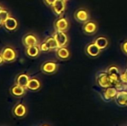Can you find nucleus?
I'll return each mask as SVG.
<instances>
[{"label": "nucleus", "mask_w": 127, "mask_h": 126, "mask_svg": "<svg viewBox=\"0 0 127 126\" xmlns=\"http://www.w3.org/2000/svg\"><path fill=\"white\" fill-rule=\"evenodd\" d=\"M96 80L97 84L103 88H107L110 86H113L110 76L107 71L99 72L96 76Z\"/></svg>", "instance_id": "1"}, {"label": "nucleus", "mask_w": 127, "mask_h": 126, "mask_svg": "<svg viewBox=\"0 0 127 126\" xmlns=\"http://www.w3.org/2000/svg\"><path fill=\"white\" fill-rule=\"evenodd\" d=\"M107 73L109 74L110 79L112 80L113 86H116L118 85L121 80V74L119 71V68L115 65H112L107 69Z\"/></svg>", "instance_id": "2"}, {"label": "nucleus", "mask_w": 127, "mask_h": 126, "mask_svg": "<svg viewBox=\"0 0 127 126\" xmlns=\"http://www.w3.org/2000/svg\"><path fill=\"white\" fill-rule=\"evenodd\" d=\"M53 36L57 42V44L60 48L61 47H65V45L68 44V38L66 33L64 31H57L56 30L54 33L53 34Z\"/></svg>", "instance_id": "3"}, {"label": "nucleus", "mask_w": 127, "mask_h": 126, "mask_svg": "<svg viewBox=\"0 0 127 126\" xmlns=\"http://www.w3.org/2000/svg\"><path fill=\"white\" fill-rule=\"evenodd\" d=\"M69 27V22L67 19L64 17H60L57 19L54 22V28L57 31L65 32Z\"/></svg>", "instance_id": "4"}, {"label": "nucleus", "mask_w": 127, "mask_h": 126, "mask_svg": "<svg viewBox=\"0 0 127 126\" xmlns=\"http://www.w3.org/2000/svg\"><path fill=\"white\" fill-rule=\"evenodd\" d=\"M74 18L80 22H86L89 20V13L87 10L84 8H80L74 13Z\"/></svg>", "instance_id": "5"}, {"label": "nucleus", "mask_w": 127, "mask_h": 126, "mask_svg": "<svg viewBox=\"0 0 127 126\" xmlns=\"http://www.w3.org/2000/svg\"><path fill=\"white\" fill-rule=\"evenodd\" d=\"M51 7L56 15L61 16L65 10V0H56V1L54 3Z\"/></svg>", "instance_id": "6"}, {"label": "nucleus", "mask_w": 127, "mask_h": 126, "mask_svg": "<svg viewBox=\"0 0 127 126\" xmlns=\"http://www.w3.org/2000/svg\"><path fill=\"white\" fill-rule=\"evenodd\" d=\"M83 29V31L85 33L89 34V35H92V34H94L97 31V25L96 22L89 20L88 22L84 23Z\"/></svg>", "instance_id": "7"}, {"label": "nucleus", "mask_w": 127, "mask_h": 126, "mask_svg": "<svg viewBox=\"0 0 127 126\" xmlns=\"http://www.w3.org/2000/svg\"><path fill=\"white\" fill-rule=\"evenodd\" d=\"M57 64L52 61H48L45 62L42 66V71L45 74H53L57 70Z\"/></svg>", "instance_id": "8"}, {"label": "nucleus", "mask_w": 127, "mask_h": 126, "mask_svg": "<svg viewBox=\"0 0 127 126\" xmlns=\"http://www.w3.org/2000/svg\"><path fill=\"white\" fill-rule=\"evenodd\" d=\"M100 49L97 47V45L93 42V43H90L86 48V53L92 57H96L100 53Z\"/></svg>", "instance_id": "9"}, {"label": "nucleus", "mask_w": 127, "mask_h": 126, "mask_svg": "<svg viewBox=\"0 0 127 126\" xmlns=\"http://www.w3.org/2000/svg\"><path fill=\"white\" fill-rule=\"evenodd\" d=\"M1 56L4 61L11 62L16 59V53L11 48H6L2 51Z\"/></svg>", "instance_id": "10"}, {"label": "nucleus", "mask_w": 127, "mask_h": 126, "mask_svg": "<svg viewBox=\"0 0 127 126\" xmlns=\"http://www.w3.org/2000/svg\"><path fill=\"white\" fill-rule=\"evenodd\" d=\"M57 56L61 60H66L70 57V51L66 47H61L57 50Z\"/></svg>", "instance_id": "11"}, {"label": "nucleus", "mask_w": 127, "mask_h": 126, "mask_svg": "<svg viewBox=\"0 0 127 126\" xmlns=\"http://www.w3.org/2000/svg\"><path fill=\"white\" fill-rule=\"evenodd\" d=\"M23 42L26 47H30L33 45H37L38 39L33 34H28L25 36Z\"/></svg>", "instance_id": "12"}, {"label": "nucleus", "mask_w": 127, "mask_h": 126, "mask_svg": "<svg viewBox=\"0 0 127 126\" xmlns=\"http://www.w3.org/2000/svg\"><path fill=\"white\" fill-rule=\"evenodd\" d=\"M116 102L121 105H127V91H120L118 92L115 97Z\"/></svg>", "instance_id": "13"}, {"label": "nucleus", "mask_w": 127, "mask_h": 126, "mask_svg": "<svg viewBox=\"0 0 127 126\" xmlns=\"http://www.w3.org/2000/svg\"><path fill=\"white\" fill-rule=\"evenodd\" d=\"M4 27L7 30H15L17 27L18 23H17V21L16 20V19L9 16L4 22Z\"/></svg>", "instance_id": "14"}, {"label": "nucleus", "mask_w": 127, "mask_h": 126, "mask_svg": "<svg viewBox=\"0 0 127 126\" xmlns=\"http://www.w3.org/2000/svg\"><path fill=\"white\" fill-rule=\"evenodd\" d=\"M13 113L17 117H22L26 114V108L23 104H18L13 108Z\"/></svg>", "instance_id": "15"}, {"label": "nucleus", "mask_w": 127, "mask_h": 126, "mask_svg": "<svg viewBox=\"0 0 127 126\" xmlns=\"http://www.w3.org/2000/svg\"><path fill=\"white\" fill-rule=\"evenodd\" d=\"M118 92V89L115 86H110L106 88V91L104 92V97L106 100H111L116 97Z\"/></svg>", "instance_id": "16"}, {"label": "nucleus", "mask_w": 127, "mask_h": 126, "mask_svg": "<svg viewBox=\"0 0 127 126\" xmlns=\"http://www.w3.org/2000/svg\"><path fill=\"white\" fill-rule=\"evenodd\" d=\"M94 42L97 45V47L100 50H104L109 45V40L106 37H104V36H99V37H97L95 40Z\"/></svg>", "instance_id": "17"}, {"label": "nucleus", "mask_w": 127, "mask_h": 126, "mask_svg": "<svg viewBox=\"0 0 127 126\" xmlns=\"http://www.w3.org/2000/svg\"><path fill=\"white\" fill-rule=\"evenodd\" d=\"M29 77L28 75L25 74H20L17 79H16V84L22 86V87H24V88H27V85H28V83L29 82Z\"/></svg>", "instance_id": "18"}, {"label": "nucleus", "mask_w": 127, "mask_h": 126, "mask_svg": "<svg viewBox=\"0 0 127 126\" xmlns=\"http://www.w3.org/2000/svg\"><path fill=\"white\" fill-rule=\"evenodd\" d=\"M40 86H41L40 82L37 79L33 78L29 79V82L27 85V88L31 91H36L40 88Z\"/></svg>", "instance_id": "19"}, {"label": "nucleus", "mask_w": 127, "mask_h": 126, "mask_svg": "<svg viewBox=\"0 0 127 126\" xmlns=\"http://www.w3.org/2000/svg\"><path fill=\"white\" fill-rule=\"evenodd\" d=\"M45 42L47 44L48 48L51 50H57L60 47L57 44V42L56 41V39H54V37L52 36H50L48 38H47L45 41Z\"/></svg>", "instance_id": "20"}, {"label": "nucleus", "mask_w": 127, "mask_h": 126, "mask_svg": "<svg viewBox=\"0 0 127 126\" xmlns=\"http://www.w3.org/2000/svg\"><path fill=\"white\" fill-rule=\"evenodd\" d=\"M39 50L40 49L37 45H33V46L27 47L26 53L28 54V56L31 57H36L39 55Z\"/></svg>", "instance_id": "21"}, {"label": "nucleus", "mask_w": 127, "mask_h": 126, "mask_svg": "<svg viewBox=\"0 0 127 126\" xmlns=\"http://www.w3.org/2000/svg\"><path fill=\"white\" fill-rule=\"evenodd\" d=\"M10 91H11V94L13 96H15V97H21L25 94V88L16 84V85H14L11 88Z\"/></svg>", "instance_id": "22"}, {"label": "nucleus", "mask_w": 127, "mask_h": 126, "mask_svg": "<svg viewBox=\"0 0 127 126\" xmlns=\"http://www.w3.org/2000/svg\"><path fill=\"white\" fill-rule=\"evenodd\" d=\"M8 17H9V13H8V12H7L6 10H2L0 12V18L1 19L3 23H4V22Z\"/></svg>", "instance_id": "23"}, {"label": "nucleus", "mask_w": 127, "mask_h": 126, "mask_svg": "<svg viewBox=\"0 0 127 126\" xmlns=\"http://www.w3.org/2000/svg\"><path fill=\"white\" fill-rule=\"evenodd\" d=\"M39 49H40V50H41V51H43V52H47V51L50 50V49L48 48V47L47 44H46L45 42H42V43L40 45V46H39Z\"/></svg>", "instance_id": "24"}, {"label": "nucleus", "mask_w": 127, "mask_h": 126, "mask_svg": "<svg viewBox=\"0 0 127 126\" xmlns=\"http://www.w3.org/2000/svg\"><path fill=\"white\" fill-rule=\"evenodd\" d=\"M121 80L122 82H124L127 84V69L121 74Z\"/></svg>", "instance_id": "25"}, {"label": "nucleus", "mask_w": 127, "mask_h": 126, "mask_svg": "<svg viewBox=\"0 0 127 126\" xmlns=\"http://www.w3.org/2000/svg\"><path fill=\"white\" fill-rule=\"evenodd\" d=\"M121 49H122V50H123V52H124V53L127 54V41L124 42L122 44V45H121Z\"/></svg>", "instance_id": "26"}, {"label": "nucleus", "mask_w": 127, "mask_h": 126, "mask_svg": "<svg viewBox=\"0 0 127 126\" xmlns=\"http://www.w3.org/2000/svg\"><path fill=\"white\" fill-rule=\"evenodd\" d=\"M44 1H45V3L47 5L51 7V6L54 4V3L56 1V0H44Z\"/></svg>", "instance_id": "27"}, {"label": "nucleus", "mask_w": 127, "mask_h": 126, "mask_svg": "<svg viewBox=\"0 0 127 126\" xmlns=\"http://www.w3.org/2000/svg\"><path fill=\"white\" fill-rule=\"evenodd\" d=\"M3 58H2V56H0V64H1L2 63V62H3Z\"/></svg>", "instance_id": "28"}, {"label": "nucleus", "mask_w": 127, "mask_h": 126, "mask_svg": "<svg viewBox=\"0 0 127 126\" xmlns=\"http://www.w3.org/2000/svg\"><path fill=\"white\" fill-rule=\"evenodd\" d=\"M1 23H3V22H2V20H1V19L0 18V25H1Z\"/></svg>", "instance_id": "29"}, {"label": "nucleus", "mask_w": 127, "mask_h": 126, "mask_svg": "<svg viewBox=\"0 0 127 126\" xmlns=\"http://www.w3.org/2000/svg\"><path fill=\"white\" fill-rule=\"evenodd\" d=\"M2 10H3V9H2V7H1L0 6V12H1V11Z\"/></svg>", "instance_id": "30"}, {"label": "nucleus", "mask_w": 127, "mask_h": 126, "mask_svg": "<svg viewBox=\"0 0 127 126\" xmlns=\"http://www.w3.org/2000/svg\"><path fill=\"white\" fill-rule=\"evenodd\" d=\"M65 1H67V0H65Z\"/></svg>", "instance_id": "31"}, {"label": "nucleus", "mask_w": 127, "mask_h": 126, "mask_svg": "<svg viewBox=\"0 0 127 126\" xmlns=\"http://www.w3.org/2000/svg\"></svg>", "instance_id": "32"}]
</instances>
